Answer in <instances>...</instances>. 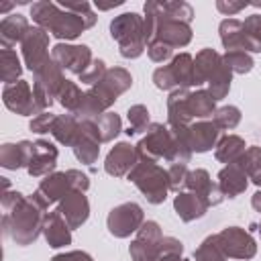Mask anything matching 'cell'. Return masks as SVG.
<instances>
[{
    "mask_svg": "<svg viewBox=\"0 0 261 261\" xmlns=\"http://www.w3.org/2000/svg\"><path fill=\"white\" fill-rule=\"evenodd\" d=\"M49 202L35 190L31 196L6 190L2 194V232L20 247L33 245L43 232Z\"/></svg>",
    "mask_w": 261,
    "mask_h": 261,
    "instance_id": "obj_1",
    "label": "cell"
},
{
    "mask_svg": "<svg viewBox=\"0 0 261 261\" xmlns=\"http://www.w3.org/2000/svg\"><path fill=\"white\" fill-rule=\"evenodd\" d=\"M130 86H133V75L124 67H110L106 75L84 94V102L75 112V116L80 120L100 118L104 112H108V108L116 102V98L124 94Z\"/></svg>",
    "mask_w": 261,
    "mask_h": 261,
    "instance_id": "obj_2",
    "label": "cell"
},
{
    "mask_svg": "<svg viewBox=\"0 0 261 261\" xmlns=\"http://www.w3.org/2000/svg\"><path fill=\"white\" fill-rule=\"evenodd\" d=\"M31 16L37 22V27H41L59 41H73L86 29L94 27V20L75 14L71 10H65L57 2H49V0L35 2L31 6Z\"/></svg>",
    "mask_w": 261,
    "mask_h": 261,
    "instance_id": "obj_3",
    "label": "cell"
},
{
    "mask_svg": "<svg viewBox=\"0 0 261 261\" xmlns=\"http://www.w3.org/2000/svg\"><path fill=\"white\" fill-rule=\"evenodd\" d=\"M230 82H232V71L228 69L220 53H216L214 49H202L196 55L194 59V86L196 88L202 84H208L210 96L218 102L228 94Z\"/></svg>",
    "mask_w": 261,
    "mask_h": 261,
    "instance_id": "obj_4",
    "label": "cell"
},
{
    "mask_svg": "<svg viewBox=\"0 0 261 261\" xmlns=\"http://www.w3.org/2000/svg\"><path fill=\"white\" fill-rule=\"evenodd\" d=\"M128 181H133L149 204H163L169 192V175L167 169H163L157 161L141 159L135 163V167L128 171Z\"/></svg>",
    "mask_w": 261,
    "mask_h": 261,
    "instance_id": "obj_5",
    "label": "cell"
},
{
    "mask_svg": "<svg viewBox=\"0 0 261 261\" xmlns=\"http://www.w3.org/2000/svg\"><path fill=\"white\" fill-rule=\"evenodd\" d=\"M110 35L118 43V53L124 59H137L147 49L143 33V16L137 12H122L110 22Z\"/></svg>",
    "mask_w": 261,
    "mask_h": 261,
    "instance_id": "obj_6",
    "label": "cell"
},
{
    "mask_svg": "<svg viewBox=\"0 0 261 261\" xmlns=\"http://www.w3.org/2000/svg\"><path fill=\"white\" fill-rule=\"evenodd\" d=\"M63 84H65L63 69L59 67V63L53 57H49L33 73V94H35V102H37L39 114L47 112L51 108V104L59 96V90H61Z\"/></svg>",
    "mask_w": 261,
    "mask_h": 261,
    "instance_id": "obj_7",
    "label": "cell"
},
{
    "mask_svg": "<svg viewBox=\"0 0 261 261\" xmlns=\"http://www.w3.org/2000/svg\"><path fill=\"white\" fill-rule=\"evenodd\" d=\"M153 84L159 90H177L194 86V57L190 53L175 55L167 65L153 71Z\"/></svg>",
    "mask_w": 261,
    "mask_h": 261,
    "instance_id": "obj_8",
    "label": "cell"
},
{
    "mask_svg": "<svg viewBox=\"0 0 261 261\" xmlns=\"http://www.w3.org/2000/svg\"><path fill=\"white\" fill-rule=\"evenodd\" d=\"M153 10H155V14H157V24H155L153 41L165 43V45H169L171 49L186 47V45L192 41V27H190L188 22L177 20V18L165 14L159 2H153Z\"/></svg>",
    "mask_w": 261,
    "mask_h": 261,
    "instance_id": "obj_9",
    "label": "cell"
},
{
    "mask_svg": "<svg viewBox=\"0 0 261 261\" xmlns=\"http://www.w3.org/2000/svg\"><path fill=\"white\" fill-rule=\"evenodd\" d=\"M145 222V212L137 202H122L108 212L106 226L108 232L116 239H126L137 232Z\"/></svg>",
    "mask_w": 261,
    "mask_h": 261,
    "instance_id": "obj_10",
    "label": "cell"
},
{
    "mask_svg": "<svg viewBox=\"0 0 261 261\" xmlns=\"http://www.w3.org/2000/svg\"><path fill=\"white\" fill-rule=\"evenodd\" d=\"M161 239H163V232L155 220L143 222V226L137 230V239L128 247L133 261H159Z\"/></svg>",
    "mask_w": 261,
    "mask_h": 261,
    "instance_id": "obj_11",
    "label": "cell"
},
{
    "mask_svg": "<svg viewBox=\"0 0 261 261\" xmlns=\"http://www.w3.org/2000/svg\"><path fill=\"white\" fill-rule=\"evenodd\" d=\"M218 234V241L222 245V251L230 259H253L257 253V243L255 239L241 226H226Z\"/></svg>",
    "mask_w": 261,
    "mask_h": 261,
    "instance_id": "obj_12",
    "label": "cell"
},
{
    "mask_svg": "<svg viewBox=\"0 0 261 261\" xmlns=\"http://www.w3.org/2000/svg\"><path fill=\"white\" fill-rule=\"evenodd\" d=\"M51 57L59 63L61 69H67V71L75 73L77 77L94 61L92 51H90L88 45H69V43H57L51 49Z\"/></svg>",
    "mask_w": 261,
    "mask_h": 261,
    "instance_id": "obj_13",
    "label": "cell"
},
{
    "mask_svg": "<svg viewBox=\"0 0 261 261\" xmlns=\"http://www.w3.org/2000/svg\"><path fill=\"white\" fill-rule=\"evenodd\" d=\"M2 102L8 110L20 114V116H29V114H39L37 110V102H35V94L31 90V84L27 80H18L16 84H8L2 90Z\"/></svg>",
    "mask_w": 261,
    "mask_h": 261,
    "instance_id": "obj_14",
    "label": "cell"
},
{
    "mask_svg": "<svg viewBox=\"0 0 261 261\" xmlns=\"http://www.w3.org/2000/svg\"><path fill=\"white\" fill-rule=\"evenodd\" d=\"M20 49H22V59H24V65L35 73L47 59H49V33L43 31L41 27H33L24 41L20 43Z\"/></svg>",
    "mask_w": 261,
    "mask_h": 261,
    "instance_id": "obj_15",
    "label": "cell"
},
{
    "mask_svg": "<svg viewBox=\"0 0 261 261\" xmlns=\"http://www.w3.org/2000/svg\"><path fill=\"white\" fill-rule=\"evenodd\" d=\"M100 133H98V124L96 120H82L80 124V135L73 143V155L80 163L92 165L96 163L98 155H100Z\"/></svg>",
    "mask_w": 261,
    "mask_h": 261,
    "instance_id": "obj_16",
    "label": "cell"
},
{
    "mask_svg": "<svg viewBox=\"0 0 261 261\" xmlns=\"http://www.w3.org/2000/svg\"><path fill=\"white\" fill-rule=\"evenodd\" d=\"M137 161H139L137 145L122 141V143H116L108 151L106 161H104V171L112 177H124V175H128V171L135 167Z\"/></svg>",
    "mask_w": 261,
    "mask_h": 261,
    "instance_id": "obj_17",
    "label": "cell"
},
{
    "mask_svg": "<svg viewBox=\"0 0 261 261\" xmlns=\"http://www.w3.org/2000/svg\"><path fill=\"white\" fill-rule=\"evenodd\" d=\"M57 155H59V151H57V147L51 141L37 139L35 141L33 159H31V163L27 167L29 175H33V177H45V175L53 173L55 167H57Z\"/></svg>",
    "mask_w": 261,
    "mask_h": 261,
    "instance_id": "obj_18",
    "label": "cell"
},
{
    "mask_svg": "<svg viewBox=\"0 0 261 261\" xmlns=\"http://www.w3.org/2000/svg\"><path fill=\"white\" fill-rule=\"evenodd\" d=\"M186 190L198 194L200 198H204L208 202V206H218L224 200L222 190L218 188V184H214L208 175L206 169H192L186 177Z\"/></svg>",
    "mask_w": 261,
    "mask_h": 261,
    "instance_id": "obj_19",
    "label": "cell"
},
{
    "mask_svg": "<svg viewBox=\"0 0 261 261\" xmlns=\"http://www.w3.org/2000/svg\"><path fill=\"white\" fill-rule=\"evenodd\" d=\"M61 216L65 218V222L69 224V228H80L88 216H90V202L86 198L84 192H75L71 190L61 202H59V208Z\"/></svg>",
    "mask_w": 261,
    "mask_h": 261,
    "instance_id": "obj_20",
    "label": "cell"
},
{
    "mask_svg": "<svg viewBox=\"0 0 261 261\" xmlns=\"http://www.w3.org/2000/svg\"><path fill=\"white\" fill-rule=\"evenodd\" d=\"M188 141L192 153H206L220 141V128L212 120H198L188 126Z\"/></svg>",
    "mask_w": 261,
    "mask_h": 261,
    "instance_id": "obj_21",
    "label": "cell"
},
{
    "mask_svg": "<svg viewBox=\"0 0 261 261\" xmlns=\"http://www.w3.org/2000/svg\"><path fill=\"white\" fill-rule=\"evenodd\" d=\"M190 88H177L167 98V124L171 128H184L192 124V114L188 108Z\"/></svg>",
    "mask_w": 261,
    "mask_h": 261,
    "instance_id": "obj_22",
    "label": "cell"
},
{
    "mask_svg": "<svg viewBox=\"0 0 261 261\" xmlns=\"http://www.w3.org/2000/svg\"><path fill=\"white\" fill-rule=\"evenodd\" d=\"M35 153V143L18 141V143H4L0 147V165L4 169H20L29 167Z\"/></svg>",
    "mask_w": 261,
    "mask_h": 261,
    "instance_id": "obj_23",
    "label": "cell"
},
{
    "mask_svg": "<svg viewBox=\"0 0 261 261\" xmlns=\"http://www.w3.org/2000/svg\"><path fill=\"white\" fill-rule=\"evenodd\" d=\"M43 237L49 243V247H53V249H59V247H65L71 243V228L59 210H51L45 214Z\"/></svg>",
    "mask_w": 261,
    "mask_h": 261,
    "instance_id": "obj_24",
    "label": "cell"
},
{
    "mask_svg": "<svg viewBox=\"0 0 261 261\" xmlns=\"http://www.w3.org/2000/svg\"><path fill=\"white\" fill-rule=\"evenodd\" d=\"M31 31L27 16L22 14H8L0 22V47L12 49L16 43H22L27 33Z\"/></svg>",
    "mask_w": 261,
    "mask_h": 261,
    "instance_id": "obj_25",
    "label": "cell"
},
{
    "mask_svg": "<svg viewBox=\"0 0 261 261\" xmlns=\"http://www.w3.org/2000/svg\"><path fill=\"white\" fill-rule=\"evenodd\" d=\"M173 208L184 222H192L196 218H202L210 206L204 198H200L194 192H179L173 200Z\"/></svg>",
    "mask_w": 261,
    "mask_h": 261,
    "instance_id": "obj_26",
    "label": "cell"
},
{
    "mask_svg": "<svg viewBox=\"0 0 261 261\" xmlns=\"http://www.w3.org/2000/svg\"><path fill=\"white\" fill-rule=\"evenodd\" d=\"M249 186V177L247 173L239 167V165H224L218 171V188L222 190L224 198H237L239 194H243Z\"/></svg>",
    "mask_w": 261,
    "mask_h": 261,
    "instance_id": "obj_27",
    "label": "cell"
},
{
    "mask_svg": "<svg viewBox=\"0 0 261 261\" xmlns=\"http://www.w3.org/2000/svg\"><path fill=\"white\" fill-rule=\"evenodd\" d=\"M37 192L49 202H61L69 192H71V186H69V179H67V173L65 171H53L49 175H45L37 188Z\"/></svg>",
    "mask_w": 261,
    "mask_h": 261,
    "instance_id": "obj_28",
    "label": "cell"
},
{
    "mask_svg": "<svg viewBox=\"0 0 261 261\" xmlns=\"http://www.w3.org/2000/svg\"><path fill=\"white\" fill-rule=\"evenodd\" d=\"M80 124H82V120L75 114H69V112L59 114L51 126V137L65 147H73V143L80 135Z\"/></svg>",
    "mask_w": 261,
    "mask_h": 261,
    "instance_id": "obj_29",
    "label": "cell"
},
{
    "mask_svg": "<svg viewBox=\"0 0 261 261\" xmlns=\"http://www.w3.org/2000/svg\"><path fill=\"white\" fill-rule=\"evenodd\" d=\"M220 43L226 51H245V33H243V20L237 18H224L218 27Z\"/></svg>",
    "mask_w": 261,
    "mask_h": 261,
    "instance_id": "obj_30",
    "label": "cell"
},
{
    "mask_svg": "<svg viewBox=\"0 0 261 261\" xmlns=\"http://www.w3.org/2000/svg\"><path fill=\"white\" fill-rule=\"evenodd\" d=\"M245 141L237 135H224L220 137V141L216 143V151H214V157L220 161V163H226V165H232L241 159V155L245 153Z\"/></svg>",
    "mask_w": 261,
    "mask_h": 261,
    "instance_id": "obj_31",
    "label": "cell"
},
{
    "mask_svg": "<svg viewBox=\"0 0 261 261\" xmlns=\"http://www.w3.org/2000/svg\"><path fill=\"white\" fill-rule=\"evenodd\" d=\"M188 108H190L192 118L206 120L208 116H214V112H216V100L210 96L208 90H194V92L190 90Z\"/></svg>",
    "mask_w": 261,
    "mask_h": 261,
    "instance_id": "obj_32",
    "label": "cell"
},
{
    "mask_svg": "<svg viewBox=\"0 0 261 261\" xmlns=\"http://www.w3.org/2000/svg\"><path fill=\"white\" fill-rule=\"evenodd\" d=\"M234 165H239L247 173V177L257 188H261V147H255V145L247 147L245 153L241 155V159Z\"/></svg>",
    "mask_w": 261,
    "mask_h": 261,
    "instance_id": "obj_33",
    "label": "cell"
},
{
    "mask_svg": "<svg viewBox=\"0 0 261 261\" xmlns=\"http://www.w3.org/2000/svg\"><path fill=\"white\" fill-rule=\"evenodd\" d=\"M20 73H22V65H20V59H18L16 51L0 49V77H2V82L6 86L16 84Z\"/></svg>",
    "mask_w": 261,
    "mask_h": 261,
    "instance_id": "obj_34",
    "label": "cell"
},
{
    "mask_svg": "<svg viewBox=\"0 0 261 261\" xmlns=\"http://www.w3.org/2000/svg\"><path fill=\"white\" fill-rule=\"evenodd\" d=\"M245 33V51L261 53V14H251L243 20Z\"/></svg>",
    "mask_w": 261,
    "mask_h": 261,
    "instance_id": "obj_35",
    "label": "cell"
},
{
    "mask_svg": "<svg viewBox=\"0 0 261 261\" xmlns=\"http://www.w3.org/2000/svg\"><path fill=\"white\" fill-rule=\"evenodd\" d=\"M84 94H86V92H82L77 84H73V82L65 80V84H63V86H61V90H59L57 102H59V104H61L69 114H75V112L80 110L82 102H84Z\"/></svg>",
    "mask_w": 261,
    "mask_h": 261,
    "instance_id": "obj_36",
    "label": "cell"
},
{
    "mask_svg": "<svg viewBox=\"0 0 261 261\" xmlns=\"http://www.w3.org/2000/svg\"><path fill=\"white\" fill-rule=\"evenodd\" d=\"M194 261H226L218 234H210L200 243V247L194 251Z\"/></svg>",
    "mask_w": 261,
    "mask_h": 261,
    "instance_id": "obj_37",
    "label": "cell"
},
{
    "mask_svg": "<svg viewBox=\"0 0 261 261\" xmlns=\"http://www.w3.org/2000/svg\"><path fill=\"white\" fill-rule=\"evenodd\" d=\"M96 124H98V133H100L102 143H110L122 130V120L116 112H104L100 118H96Z\"/></svg>",
    "mask_w": 261,
    "mask_h": 261,
    "instance_id": "obj_38",
    "label": "cell"
},
{
    "mask_svg": "<svg viewBox=\"0 0 261 261\" xmlns=\"http://www.w3.org/2000/svg\"><path fill=\"white\" fill-rule=\"evenodd\" d=\"M126 118H128V128H126V135L128 137L139 135V133H143V130L149 128V110L143 104L130 106L128 112H126Z\"/></svg>",
    "mask_w": 261,
    "mask_h": 261,
    "instance_id": "obj_39",
    "label": "cell"
},
{
    "mask_svg": "<svg viewBox=\"0 0 261 261\" xmlns=\"http://www.w3.org/2000/svg\"><path fill=\"white\" fill-rule=\"evenodd\" d=\"M222 59H224V63L228 65V69L232 71V73H249L251 69H253V57L247 53V51H241V49H237V51H226L224 55H222Z\"/></svg>",
    "mask_w": 261,
    "mask_h": 261,
    "instance_id": "obj_40",
    "label": "cell"
},
{
    "mask_svg": "<svg viewBox=\"0 0 261 261\" xmlns=\"http://www.w3.org/2000/svg\"><path fill=\"white\" fill-rule=\"evenodd\" d=\"M212 122L220 128V130H232L239 126L241 122V110L237 106H222V108H216L214 116H212Z\"/></svg>",
    "mask_w": 261,
    "mask_h": 261,
    "instance_id": "obj_41",
    "label": "cell"
},
{
    "mask_svg": "<svg viewBox=\"0 0 261 261\" xmlns=\"http://www.w3.org/2000/svg\"><path fill=\"white\" fill-rule=\"evenodd\" d=\"M159 4H161L165 14L173 16L177 20H184V22L190 24L192 18H194V8L188 2H184V0H171V2H159Z\"/></svg>",
    "mask_w": 261,
    "mask_h": 261,
    "instance_id": "obj_42",
    "label": "cell"
},
{
    "mask_svg": "<svg viewBox=\"0 0 261 261\" xmlns=\"http://www.w3.org/2000/svg\"><path fill=\"white\" fill-rule=\"evenodd\" d=\"M188 165L186 163H171L169 169H167V175H169V190L179 194L181 188H186V177H188Z\"/></svg>",
    "mask_w": 261,
    "mask_h": 261,
    "instance_id": "obj_43",
    "label": "cell"
},
{
    "mask_svg": "<svg viewBox=\"0 0 261 261\" xmlns=\"http://www.w3.org/2000/svg\"><path fill=\"white\" fill-rule=\"evenodd\" d=\"M106 71H108L106 63H104L102 59H94V61L88 65V69L80 75V82H82V84H88V86L92 88V86H96V84L106 75Z\"/></svg>",
    "mask_w": 261,
    "mask_h": 261,
    "instance_id": "obj_44",
    "label": "cell"
},
{
    "mask_svg": "<svg viewBox=\"0 0 261 261\" xmlns=\"http://www.w3.org/2000/svg\"><path fill=\"white\" fill-rule=\"evenodd\" d=\"M147 55H149V59L155 61V63H165V61L173 59V49H171L169 45H165V43L151 41V43L147 45Z\"/></svg>",
    "mask_w": 261,
    "mask_h": 261,
    "instance_id": "obj_45",
    "label": "cell"
},
{
    "mask_svg": "<svg viewBox=\"0 0 261 261\" xmlns=\"http://www.w3.org/2000/svg\"><path fill=\"white\" fill-rule=\"evenodd\" d=\"M55 114L53 112H41V114H37L33 120H31V124H29V128L33 130V133H37V135H45V133H51V126H53V122H55Z\"/></svg>",
    "mask_w": 261,
    "mask_h": 261,
    "instance_id": "obj_46",
    "label": "cell"
},
{
    "mask_svg": "<svg viewBox=\"0 0 261 261\" xmlns=\"http://www.w3.org/2000/svg\"><path fill=\"white\" fill-rule=\"evenodd\" d=\"M67 173V179H69V186H71V190H75V192H88V188H90V179H88V175L84 173V171H80V169H67L65 171Z\"/></svg>",
    "mask_w": 261,
    "mask_h": 261,
    "instance_id": "obj_47",
    "label": "cell"
},
{
    "mask_svg": "<svg viewBox=\"0 0 261 261\" xmlns=\"http://www.w3.org/2000/svg\"><path fill=\"white\" fill-rule=\"evenodd\" d=\"M249 6V2H234V0H218L216 2V8H218V12H222L224 16H232V14H237V12H241V10H245Z\"/></svg>",
    "mask_w": 261,
    "mask_h": 261,
    "instance_id": "obj_48",
    "label": "cell"
},
{
    "mask_svg": "<svg viewBox=\"0 0 261 261\" xmlns=\"http://www.w3.org/2000/svg\"><path fill=\"white\" fill-rule=\"evenodd\" d=\"M49 261H94V259L86 251H67V253H59V255L51 257Z\"/></svg>",
    "mask_w": 261,
    "mask_h": 261,
    "instance_id": "obj_49",
    "label": "cell"
},
{
    "mask_svg": "<svg viewBox=\"0 0 261 261\" xmlns=\"http://www.w3.org/2000/svg\"><path fill=\"white\" fill-rule=\"evenodd\" d=\"M251 206H253L257 212H261V190L253 194V198H251Z\"/></svg>",
    "mask_w": 261,
    "mask_h": 261,
    "instance_id": "obj_50",
    "label": "cell"
},
{
    "mask_svg": "<svg viewBox=\"0 0 261 261\" xmlns=\"http://www.w3.org/2000/svg\"><path fill=\"white\" fill-rule=\"evenodd\" d=\"M120 4H122V0H116L112 4H98V10H108V8H114V6H120Z\"/></svg>",
    "mask_w": 261,
    "mask_h": 261,
    "instance_id": "obj_51",
    "label": "cell"
},
{
    "mask_svg": "<svg viewBox=\"0 0 261 261\" xmlns=\"http://www.w3.org/2000/svg\"><path fill=\"white\" fill-rule=\"evenodd\" d=\"M159 261H188V259H184L181 255H167V257H161Z\"/></svg>",
    "mask_w": 261,
    "mask_h": 261,
    "instance_id": "obj_52",
    "label": "cell"
},
{
    "mask_svg": "<svg viewBox=\"0 0 261 261\" xmlns=\"http://www.w3.org/2000/svg\"><path fill=\"white\" fill-rule=\"evenodd\" d=\"M12 6H14L12 2H8V4H2V6H0V12H8V10L12 8Z\"/></svg>",
    "mask_w": 261,
    "mask_h": 261,
    "instance_id": "obj_53",
    "label": "cell"
},
{
    "mask_svg": "<svg viewBox=\"0 0 261 261\" xmlns=\"http://www.w3.org/2000/svg\"><path fill=\"white\" fill-rule=\"evenodd\" d=\"M259 232H261V222H259Z\"/></svg>",
    "mask_w": 261,
    "mask_h": 261,
    "instance_id": "obj_54",
    "label": "cell"
}]
</instances>
